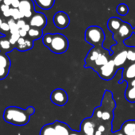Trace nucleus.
Segmentation results:
<instances>
[{
	"mask_svg": "<svg viewBox=\"0 0 135 135\" xmlns=\"http://www.w3.org/2000/svg\"><path fill=\"white\" fill-rule=\"evenodd\" d=\"M3 119L9 124L15 126H25L30 119V115L26 111L18 107H8L3 113Z\"/></svg>",
	"mask_w": 135,
	"mask_h": 135,
	"instance_id": "nucleus-1",
	"label": "nucleus"
},
{
	"mask_svg": "<svg viewBox=\"0 0 135 135\" xmlns=\"http://www.w3.org/2000/svg\"><path fill=\"white\" fill-rule=\"evenodd\" d=\"M99 107L102 110V118L99 122L112 126V121L114 118V110L116 107V103L113 99V94L111 91L108 90L105 91L102 103Z\"/></svg>",
	"mask_w": 135,
	"mask_h": 135,
	"instance_id": "nucleus-2",
	"label": "nucleus"
},
{
	"mask_svg": "<svg viewBox=\"0 0 135 135\" xmlns=\"http://www.w3.org/2000/svg\"><path fill=\"white\" fill-rule=\"evenodd\" d=\"M85 41L92 45L93 47L103 46L105 40V33L103 29L97 26H91L87 28L84 34Z\"/></svg>",
	"mask_w": 135,
	"mask_h": 135,
	"instance_id": "nucleus-3",
	"label": "nucleus"
},
{
	"mask_svg": "<svg viewBox=\"0 0 135 135\" xmlns=\"http://www.w3.org/2000/svg\"><path fill=\"white\" fill-rule=\"evenodd\" d=\"M69 42L68 38L60 33L52 34V41L48 47L51 52L56 54H62L64 53L68 49H69Z\"/></svg>",
	"mask_w": 135,
	"mask_h": 135,
	"instance_id": "nucleus-4",
	"label": "nucleus"
},
{
	"mask_svg": "<svg viewBox=\"0 0 135 135\" xmlns=\"http://www.w3.org/2000/svg\"><path fill=\"white\" fill-rule=\"evenodd\" d=\"M118 69L115 66L113 60H110L106 64L100 67L96 70L99 77L104 80H110L113 79Z\"/></svg>",
	"mask_w": 135,
	"mask_h": 135,
	"instance_id": "nucleus-5",
	"label": "nucleus"
},
{
	"mask_svg": "<svg viewBox=\"0 0 135 135\" xmlns=\"http://www.w3.org/2000/svg\"><path fill=\"white\" fill-rule=\"evenodd\" d=\"M99 122L92 116L91 118H87L84 119L80 124V133L82 135L84 134H95L97 129Z\"/></svg>",
	"mask_w": 135,
	"mask_h": 135,
	"instance_id": "nucleus-6",
	"label": "nucleus"
},
{
	"mask_svg": "<svg viewBox=\"0 0 135 135\" xmlns=\"http://www.w3.org/2000/svg\"><path fill=\"white\" fill-rule=\"evenodd\" d=\"M50 100L53 104L62 107L68 103L69 96L64 90L61 88H56L52 91L50 95Z\"/></svg>",
	"mask_w": 135,
	"mask_h": 135,
	"instance_id": "nucleus-7",
	"label": "nucleus"
},
{
	"mask_svg": "<svg viewBox=\"0 0 135 135\" xmlns=\"http://www.w3.org/2000/svg\"><path fill=\"white\" fill-rule=\"evenodd\" d=\"M133 27L131 26L130 24L127 23V22H123V24L122 25V26L120 27V29L118 30V31L115 33H114V39L118 42H122L123 43V41L130 37L131 35L133 33Z\"/></svg>",
	"mask_w": 135,
	"mask_h": 135,
	"instance_id": "nucleus-8",
	"label": "nucleus"
},
{
	"mask_svg": "<svg viewBox=\"0 0 135 135\" xmlns=\"http://www.w3.org/2000/svg\"><path fill=\"white\" fill-rule=\"evenodd\" d=\"M30 27L43 30L47 25V18L43 13L35 12L30 18L29 23Z\"/></svg>",
	"mask_w": 135,
	"mask_h": 135,
	"instance_id": "nucleus-9",
	"label": "nucleus"
},
{
	"mask_svg": "<svg viewBox=\"0 0 135 135\" xmlns=\"http://www.w3.org/2000/svg\"><path fill=\"white\" fill-rule=\"evenodd\" d=\"M53 23L56 27L63 30L67 28L70 23V18L64 11H58L53 16Z\"/></svg>",
	"mask_w": 135,
	"mask_h": 135,
	"instance_id": "nucleus-10",
	"label": "nucleus"
},
{
	"mask_svg": "<svg viewBox=\"0 0 135 135\" xmlns=\"http://www.w3.org/2000/svg\"><path fill=\"white\" fill-rule=\"evenodd\" d=\"M18 10L25 18H29V19L35 13L34 4L32 0H21Z\"/></svg>",
	"mask_w": 135,
	"mask_h": 135,
	"instance_id": "nucleus-11",
	"label": "nucleus"
},
{
	"mask_svg": "<svg viewBox=\"0 0 135 135\" xmlns=\"http://www.w3.org/2000/svg\"><path fill=\"white\" fill-rule=\"evenodd\" d=\"M106 49L103 46L99 47H93L91 49L89 50L86 58H85V68H91V66L94 64V62L96 60V59L99 57V56L104 52Z\"/></svg>",
	"mask_w": 135,
	"mask_h": 135,
	"instance_id": "nucleus-12",
	"label": "nucleus"
},
{
	"mask_svg": "<svg viewBox=\"0 0 135 135\" xmlns=\"http://www.w3.org/2000/svg\"><path fill=\"white\" fill-rule=\"evenodd\" d=\"M111 59H112V56H110V52L106 49L99 56V57L96 59L94 64L91 66V69H92L95 72H96L98 69H99L100 67L103 66L104 64H106Z\"/></svg>",
	"mask_w": 135,
	"mask_h": 135,
	"instance_id": "nucleus-13",
	"label": "nucleus"
},
{
	"mask_svg": "<svg viewBox=\"0 0 135 135\" xmlns=\"http://www.w3.org/2000/svg\"><path fill=\"white\" fill-rule=\"evenodd\" d=\"M135 79V62L130 63L129 65L126 66L123 69L122 78L119 80V84L123 81H127V84Z\"/></svg>",
	"mask_w": 135,
	"mask_h": 135,
	"instance_id": "nucleus-14",
	"label": "nucleus"
},
{
	"mask_svg": "<svg viewBox=\"0 0 135 135\" xmlns=\"http://www.w3.org/2000/svg\"><path fill=\"white\" fill-rule=\"evenodd\" d=\"M52 124L57 135H70L73 131L65 122L56 120Z\"/></svg>",
	"mask_w": 135,
	"mask_h": 135,
	"instance_id": "nucleus-15",
	"label": "nucleus"
},
{
	"mask_svg": "<svg viewBox=\"0 0 135 135\" xmlns=\"http://www.w3.org/2000/svg\"><path fill=\"white\" fill-rule=\"evenodd\" d=\"M112 60L118 69L124 65L127 61V49L118 51L116 54L112 56Z\"/></svg>",
	"mask_w": 135,
	"mask_h": 135,
	"instance_id": "nucleus-16",
	"label": "nucleus"
},
{
	"mask_svg": "<svg viewBox=\"0 0 135 135\" xmlns=\"http://www.w3.org/2000/svg\"><path fill=\"white\" fill-rule=\"evenodd\" d=\"M33 47V41L28 37H20L15 45V49L21 52L31 49Z\"/></svg>",
	"mask_w": 135,
	"mask_h": 135,
	"instance_id": "nucleus-17",
	"label": "nucleus"
},
{
	"mask_svg": "<svg viewBox=\"0 0 135 135\" xmlns=\"http://www.w3.org/2000/svg\"><path fill=\"white\" fill-rule=\"evenodd\" d=\"M15 47L11 43L8 36H3L0 37V52L3 53H8L12 52Z\"/></svg>",
	"mask_w": 135,
	"mask_h": 135,
	"instance_id": "nucleus-18",
	"label": "nucleus"
},
{
	"mask_svg": "<svg viewBox=\"0 0 135 135\" xmlns=\"http://www.w3.org/2000/svg\"><path fill=\"white\" fill-rule=\"evenodd\" d=\"M124 135H135V120L126 121L120 129Z\"/></svg>",
	"mask_w": 135,
	"mask_h": 135,
	"instance_id": "nucleus-19",
	"label": "nucleus"
},
{
	"mask_svg": "<svg viewBox=\"0 0 135 135\" xmlns=\"http://www.w3.org/2000/svg\"><path fill=\"white\" fill-rule=\"evenodd\" d=\"M123 22H122L120 18L112 17V18H109V20L107 21V28L109 29V30L111 31L114 34L118 31V30L120 29V27L122 26Z\"/></svg>",
	"mask_w": 135,
	"mask_h": 135,
	"instance_id": "nucleus-20",
	"label": "nucleus"
},
{
	"mask_svg": "<svg viewBox=\"0 0 135 135\" xmlns=\"http://www.w3.org/2000/svg\"><path fill=\"white\" fill-rule=\"evenodd\" d=\"M43 30L41 29H37V28H33L30 27V30L28 31V34H27V37L30 38L32 41H35V40H38L41 37H43Z\"/></svg>",
	"mask_w": 135,
	"mask_h": 135,
	"instance_id": "nucleus-21",
	"label": "nucleus"
},
{
	"mask_svg": "<svg viewBox=\"0 0 135 135\" xmlns=\"http://www.w3.org/2000/svg\"><path fill=\"white\" fill-rule=\"evenodd\" d=\"M34 2L41 9L49 10L54 6L55 0H34Z\"/></svg>",
	"mask_w": 135,
	"mask_h": 135,
	"instance_id": "nucleus-22",
	"label": "nucleus"
},
{
	"mask_svg": "<svg viewBox=\"0 0 135 135\" xmlns=\"http://www.w3.org/2000/svg\"><path fill=\"white\" fill-rule=\"evenodd\" d=\"M125 98L131 103H135V86L127 85L126 90L125 91Z\"/></svg>",
	"mask_w": 135,
	"mask_h": 135,
	"instance_id": "nucleus-23",
	"label": "nucleus"
},
{
	"mask_svg": "<svg viewBox=\"0 0 135 135\" xmlns=\"http://www.w3.org/2000/svg\"><path fill=\"white\" fill-rule=\"evenodd\" d=\"M40 135H57L53 126V124H46L42 126L40 131Z\"/></svg>",
	"mask_w": 135,
	"mask_h": 135,
	"instance_id": "nucleus-24",
	"label": "nucleus"
},
{
	"mask_svg": "<svg viewBox=\"0 0 135 135\" xmlns=\"http://www.w3.org/2000/svg\"><path fill=\"white\" fill-rule=\"evenodd\" d=\"M0 65L5 68V69H10L11 65V61L7 53H3L2 52H0Z\"/></svg>",
	"mask_w": 135,
	"mask_h": 135,
	"instance_id": "nucleus-25",
	"label": "nucleus"
},
{
	"mask_svg": "<svg viewBox=\"0 0 135 135\" xmlns=\"http://www.w3.org/2000/svg\"><path fill=\"white\" fill-rule=\"evenodd\" d=\"M116 11L117 13L121 15V16H126L129 11V7L125 4V3H120L118 5L117 8H116Z\"/></svg>",
	"mask_w": 135,
	"mask_h": 135,
	"instance_id": "nucleus-26",
	"label": "nucleus"
},
{
	"mask_svg": "<svg viewBox=\"0 0 135 135\" xmlns=\"http://www.w3.org/2000/svg\"><path fill=\"white\" fill-rule=\"evenodd\" d=\"M11 33V28L7 22H3V24L0 26V33L3 34L4 36H9Z\"/></svg>",
	"mask_w": 135,
	"mask_h": 135,
	"instance_id": "nucleus-27",
	"label": "nucleus"
},
{
	"mask_svg": "<svg viewBox=\"0 0 135 135\" xmlns=\"http://www.w3.org/2000/svg\"><path fill=\"white\" fill-rule=\"evenodd\" d=\"M11 17H12V18L15 19V21L23 19V18H24L18 9H15V8H12V7L11 9Z\"/></svg>",
	"mask_w": 135,
	"mask_h": 135,
	"instance_id": "nucleus-28",
	"label": "nucleus"
},
{
	"mask_svg": "<svg viewBox=\"0 0 135 135\" xmlns=\"http://www.w3.org/2000/svg\"><path fill=\"white\" fill-rule=\"evenodd\" d=\"M127 60L131 63L135 62V47L127 48Z\"/></svg>",
	"mask_w": 135,
	"mask_h": 135,
	"instance_id": "nucleus-29",
	"label": "nucleus"
},
{
	"mask_svg": "<svg viewBox=\"0 0 135 135\" xmlns=\"http://www.w3.org/2000/svg\"><path fill=\"white\" fill-rule=\"evenodd\" d=\"M11 7H8L5 4H2L0 6V11H2L3 15L5 17H11Z\"/></svg>",
	"mask_w": 135,
	"mask_h": 135,
	"instance_id": "nucleus-30",
	"label": "nucleus"
},
{
	"mask_svg": "<svg viewBox=\"0 0 135 135\" xmlns=\"http://www.w3.org/2000/svg\"><path fill=\"white\" fill-rule=\"evenodd\" d=\"M52 33H46V34H45L43 36V37H42V41H43L44 45L48 48L49 46L51 41H52Z\"/></svg>",
	"mask_w": 135,
	"mask_h": 135,
	"instance_id": "nucleus-31",
	"label": "nucleus"
},
{
	"mask_svg": "<svg viewBox=\"0 0 135 135\" xmlns=\"http://www.w3.org/2000/svg\"><path fill=\"white\" fill-rule=\"evenodd\" d=\"M9 39H10V41L11 43L15 47V45L16 43L18 42V41L19 40V38L21 37L20 35H19V33H11L9 36Z\"/></svg>",
	"mask_w": 135,
	"mask_h": 135,
	"instance_id": "nucleus-32",
	"label": "nucleus"
},
{
	"mask_svg": "<svg viewBox=\"0 0 135 135\" xmlns=\"http://www.w3.org/2000/svg\"><path fill=\"white\" fill-rule=\"evenodd\" d=\"M9 70L10 69H5V68L0 65V80H4L7 77V76L9 74Z\"/></svg>",
	"mask_w": 135,
	"mask_h": 135,
	"instance_id": "nucleus-33",
	"label": "nucleus"
},
{
	"mask_svg": "<svg viewBox=\"0 0 135 135\" xmlns=\"http://www.w3.org/2000/svg\"><path fill=\"white\" fill-rule=\"evenodd\" d=\"M20 3H21V0H12L11 7L15 8V9H18L19 5H20Z\"/></svg>",
	"mask_w": 135,
	"mask_h": 135,
	"instance_id": "nucleus-34",
	"label": "nucleus"
},
{
	"mask_svg": "<svg viewBox=\"0 0 135 135\" xmlns=\"http://www.w3.org/2000/svg\"><path fill=\"white\" fill-rule=\"evenodd\" d=\"M26 24H27V23H26V21L23 20V19H20V20L17 21V26H18V28L19 30L22 29V28H23Z\"/></svg>",
	"mask_w": 135,
	"mask_h": 135,
	"instance_id": "nucleus-35",
	"label": "nucleus"
},
{
	"mask_svg": "<svg viewBox=\"0 0 135 135\" xmlns=\"http://www.w3.org/2000/svg\"><path fill=\"white\" fill-rule=\"evenodd\" d=\"M26 111L29 113V114L31 116L32 114H34V112H35V109H34V107H31V106H30V107H28L26 109Z\"/></svg>",
	"mask_w": 135,
	"mask_h": 135,
	"instance_id": "nucleus-36",
	"label": "nucleus"
},
{
	"mask_svg": "<svg viewBox=\"0 0 135 135\" xmlns=\"http://www.w3.org/2000/svg\"><path fill=\"white\" fill-rule=\"evenodd\" d=\"M3 4L8 6V7H11V3H12V0H3Z\"/></svg>",
	"mask_w": 135,
	"mask_h": 135,
	"instance_id": "nucleus-37",
	"label": "nucleus"
},
{
	"mask_svg": "<svg viewBox=\"0 0 135 135\" xmlns=\"http://www.w3.org/2000/svg\"><path fill=\"white\" fill-rule=\"evenodd\" d=\"M70 135H82L80 132H77V131H73V133L70 134Z\"/></svg>",
	"mask_w": 135,
	"mask_h": 135,
	"instance_id": "nucleus-38",
	"label": "nucleus"
},
{
	"mask_svg": "<svg viewBox=\"0 0 135 135\" xmlns=\"http://www.w3.org/2000/svg\"><path fill=\"white\" fill-rule=\"evenodd\" d=\"M127 85H129V86H135V79L133 80L132 81H130L129 83H128Z\"/></svg>",
	"mask_w": 135,
	"mask_h": 135,
	"instance_id": "nucleus-39",
	"label": "nucleus"
},
{
	"mask_svg": "<svg viewBox=\"0 0 135 135\" xmlns=\"http://www.w3.org/2000/svg\"><path fill=\"white\" fill-rule=\"evenodd\" d=\"M114 135H124V134L122 133V132L121 130H118V131L114 132Z\"/></svg>",
	"mask_w": 135,
	"mask_h": 135,
	"instance_id": "nucleus-40",
	"label": "nucleus"
},
{
	"mask_svg": "<svg viewBox=\"0 0 135 135\" xmlns=\"http://www.w3.org/2000/svg\"><path fill=\"white\" fill-rule=\"evenodd\" d=\"M3 22H4V21L3 20V18H0V26H1V25L3 24Z\"/></svg>",
	"mask_w": 135,
	"mask_h": 135,
	"instance_id": "nucleus-41",
	"label": "nucleus"
},
{
	"mask_svg": "<svg viewBox=\"0 0 135 135\" xmlns=\"http://www.w3.org/2000/svg\"><path fill=\"white\" fill-rule=\"evenodd\" d=\"M133 33L135 34V27H134V28L133 29Z\"/></svg>",
	"mask_w": 135,
	"mask_h": 135,
	"instance_id": "nucleus-42",
	"label": "nucleus"
},
{
	"mask_svg": "<svg viewBox=\"0 0 135 135\" xmlns=\"http://www.w3.org/2000/svg\"><path fill=\"white\" fill-rule=\"evenodd\" d=\"M3 1V0H0V3H2Z\"/></svg>",
	"mask_w": 135,
	"mask_h": 135,
	"instance_id": "nucleus-43",
	"label": "nucleus"
},
{
	"mask_svg": "<svg viewBox=\"0 0 135 135\" xmlns=\"http://www.w3.org/2000/svg\"><path fill=\"white\" fill-rule=\"evenodd\" d=\"M84 135H94V134H84Z\"/></svg>",
	"mask_w": 135,
	"mask_h": 135,
	"instance_id": "nucleus-44",
	"label": "nucleus"
}]
</instances>
